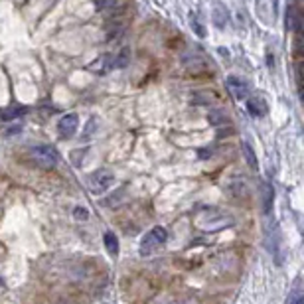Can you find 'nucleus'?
Here are the masks:
<instances>
[{"label": "nucleus", "instance_id": "f257e3e1", "mask_svg": "<svg viewBox=\"0 0 304 304\" xmlns=\"http://www.w3.org/2000/svg\"><path fill=\"white\" fill-rule=\"evenodd\" d=\"M197 227L204 229V231H219V229H225V227H231L233 225V217L231 216H225L221 212H216V210H206L201 212L195 219Z\"/></svg>", "mask_w": 304, "mask_h": 304}, {"label": "nucleus", "instance_id": "f03ea898", "mask_svg": "<svg viewBox=\"0 0 304 304\" xmlns=\"http://www.w3.org/2000/svg\"><path fill=\"white\" fill-rule=\"evenodd\" d=\"M30 156H32V160H34L38 166H42V168H45V170L56 168L58 162H60L58 150H56L54 146H49V144H38V146H32Z\"/></svg>", "mask_w": 304, "mask_h": 304}, {"label": "nucleus", "instance_id": "7ed1b4c3", "mask_svg": "<svg viewBox=\"0 0 304 304\" xmlns=\"http://www.w3.org/2000/svg\"><path fill=\"white\" fill-rule=\"evenodd\" d=\"M166 239H168V231L164 229V227H154V229H150L144 237H142V241H140V255L142 257H146V255H152L162 243H166Z\"/></svg>", "mask_w": 304, "mask_h": 304}, {"label": "nucleus", "instance_id": "20e7f679", "mask_svg": "<svg viewBox=\"0 0 304 304\" xmlns=\"http://www.w3.org/2000/svg\"><path fill=\"white\" fill-rule=\"evenodd\" d=\"M115 184V176L109 170H97L89 176V188L93 194H103Z\"/></svg>", "mask_w": 304, "mask_h": 304}, {"label": "nucleus", "instance_id": "39448f33", "mask_svg": "<svg viewBox=\"0 0 304 304\" xmlns=\"http://www.w3.org/2000/svg\"><path fill=\"white\" fill-rule=\"evenodd\" d=\"M77 125H79L77 115H75V113H69V115H64V117L60 119V123H58V130H60V134H62L64 138H69V136L75 134Z\"/></svg>", "mask_w": 304, "mask_h": 304}, {"label": "nucleus", "instance_id": "423d86ee", "mask_svg": "<svg viewBox=\"0 0 304 304\" xmlns=\"http://www.w3.org/2000/svg\"><path fill=\"white\" fill-rule=\"evenodd\" d=\"M227 87H229V91L233 93V97L235 99H247V95H249V89H247V85L239 79V77H235V75H229L227 77Z\"/></svg>", "mask_w": 304, "mask_h": 304}, {"label": "nucleus", "instance_id": "0eeeda50", "mask_svg": "<svg viewBox=\"0 0 304 304\" xmlns=\"http://www.w3.org/2000/svg\"><path fill=\"white\" fill-rule=\"evenodd\" d=\"M247 111L253 117H265L267 115V103L261 97H249L247 99Z\"/></svg>", "mask_w": 304, "mask_h": 304}, {"label": "nucleus", "instance_id": "6e6552de", "mask_svg": "<svg viewBox=\"0 0 304 304\" xmlns=\"http://www.w3.org/2000/svg\"><path fill=\"white\" fill-rule=\"evenodd\" d=\"M130 64V49L129 47H123L121 52H119V56L113 60V64H111V67H117V69H123V67H127Z\"/></svg>", "mask_w": 304, "mask_h": 304}, {"label": "nucleus", "instance_id": "1a4fd4ad", "mask_svg": "<svg viewBox=\"0 0 304 304\" xmlns=\"http://www.w3.org/2000/svg\"><path fill=\"white\" fill-rule=\"evenodd\" d=\"M227 121H229V119H227V113L221 111V109L210 111V115H208V123L214 125V127H221V125H225Z\"/></svg>", "mask_w": 304, "mask_h": 304}, {"label": "nucleus", "instance_id": "9d476101", "mask_svg": "<svg viewBox=\"0 0 304 304\" xmlns=\"http://www.w3.org/2000/svg\"><path fill=\"white\" fill-rule=\"evenodd\" d=\"M273 197H275V190L271 184H263V206H265V212L269 214L271 208H273Z\"/></svg>", "mask_w": 304, "mask_h": 304}, {"label": "nucleus", "instance_id": "9b49d317", "mask_svg": "<svg viewBox=\"0 0 304 304\" xmlns=\"http://www.w3.org/2000/svg\"><path fill=\"white\" fill-rule=\"evenodd\" d=\"M105 247H107V253L109 255H119V239L115 237V233H105Z\"/></svg>", "mask_w": 304, "mask_h": 304}, {"label": "nucleus", "instance_id": "f8f14e48", "mask_svg": "<svg viewBox=\"0 0 304 304\" xmlns=\"http://www.w3.org/2000/svg\"><path fill=\"white\" fill-rule=\"evenodd\" d=\"M243 154H245V158H247V164H249L253 170H257L259 162H257V156H255V152H253V148H251L249 142H243Z\"/></svg>", "mask_w": 304, "mask_h": 304}, {"label": "nucleus", "instance_id": "ddd939ff", "mask_svg": "<svg viewBox=\"0 0 304 304\" xmlns=\"http://www.w3.org/2000/svg\"><path fill=\"white\" fill-rule=\"evenodd\" d=\"M93 2L99 10H107V8H113L117 4V0H93Z\"/></svg>", "mask_w": 304, "mask_h": 304}, {"label": "nucleus", "instance_id": "4468645a", "mask_svg": "<svg viewBox=\"0 0 304 304\" xmlns=\"http://www.w3.org/2000/svg\"><path fill=\"white\" fill-rule=\"evenodd\" d=\"M73 216H75V219H79V221H85V219L89 217V212H87V208H83V206H77V208L73 210Z\"/></svg>", "mask_w": 304, "mask_h": 304}, {"label": "nucleus", "instance_id": "2eb2a0df", "mask_svg": "<svg viewBox=\"0 0 304 304\" xmlns=\"http://www.w3.org/2000/svg\"><path fill=\"white\" fill-rule=\"evenodd\" d=\"M109 62V58L107 56H103V58H101V60H97L95 64H91V69L93 71H103V67H105V64Z\"/></svg>", "mask_w": 304, "mask_h": 304}, {"label": "nucleus", "instance_id": "dca6fc26", "mask_svg": "<svg viewBox=\"0 0 304 304\" xmlns=\"http://www.w3.org/2000/svg\"><path fill=\"white\" fill-rule=\"evenodd\" d=\"M20 113H26V109H24V107H16V109H12V111H6L2 117H4V119H12V117H18Z\"/></svg>", "mask_w": 304, "mask_h": 304}, {"label": "nucleus", "instance_id": "f3484780", "mask_svg": "<svg viewBox=\"0 0 304 304\" xmlns=\"http://www.w3.org/2000/svg\"><path fill=\"white\" fill-rule=\"evenodd\" d=\"M300 281V279H298ZM298 281H296V286H294V294L292 296H288V302H296V300H300V288H298Z\"/></svg>", "mask_w": 304, "mask_h": 304}, {"label": "nucleus", "instance_id": "a211bd4d", "mask_svg": "<svg viewBox=\"0 0 304 304\" xmlns=\"http://www.w3.org/2000/svg\"><path fill=\"white\" fill-rule=\"evenodd\" d=\"M210 154H212V150H199V156H204V158L210 156Z\"/></svg>", "mask_w": 304, "mask_h": 304}]
</instances>
